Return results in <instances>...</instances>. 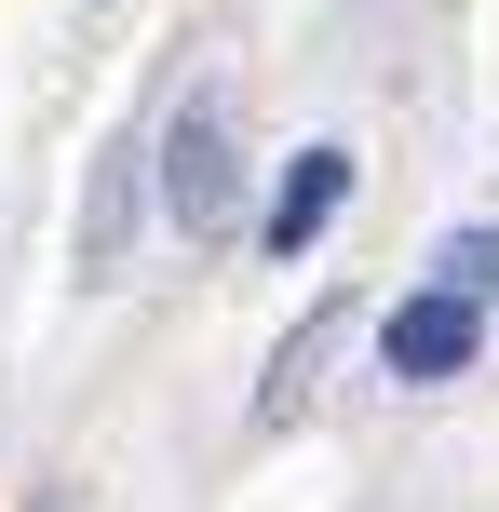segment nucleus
<instances>
[{
	"mask_svg": "<svg viewBox=\"0 0 499 512\" xmlns=\"http://www.w3.org/2000/svg\"><path fill=\"white\" fill-rule=\"evenodd\" d=\"M338 203H351V149H297L284 189H270V216H257V243H270V256H311Z\"/></svg>",
	"mask_w": 499,
	"mask_h": 512,
	"instance_id": "nucleus-3",
	"label": "nucleus"
},
{
	"mask_svg": "<svg viewBox=\"0 0 499 512\" xmlns=\"http://www.w3.org/2000/svg\"><path fill=\"white\" fill-rule=\"evenodd\" d=\"M473 351H486V297H459V283H419V297L378 324V364H392L405 391H446Z\"/></svg>",
	"mask_w": 499,
	"mask_h": 512,
	"instance_id": "nucleus-2",
	"label": "nucleus"
},
{
	"mask_svg": "<svg viewBox=\"0 0 499 512\" xmlns=\"http://www.w3.org/2000/svg\"><path fill=\"white\" fill-rule=\"evenodd\" d=\"M432 270H446L459 297H499V230H446V256H432Z\"/></svg>",
	"mask_w": 499,
	"mask_h": 512,
	"instance_id": "nucleus-4",
	"label": "nucleus"
},
{
	"mask_svg": "<svg viewBox=\"0 0 499 512\" xmlns=\"http://www.w3.org/2000/svg\"><path fill=\"white\" fill-rule=\"evenodd\" d=\"M162 203H176V230H189V243H230L243 176H230V108H216V95H189V108H176V135H162Z\"/></svg>",
	"mask_w": 499,
	"mask_h": 512,
	"instance_id": "nucleus-1",
	"label": "nucleus"
}]
</instances>
